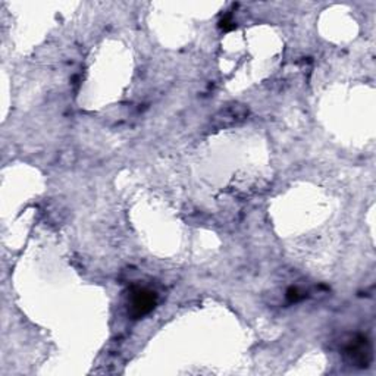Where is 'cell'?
<instances>
[{
    "instance_id": "cell-1",
    "label": "cell",
    "mask_w": 376,
    "mask_h": 376,
    "mask_svg": "<svg viewBox=\"0 0 376 376\" xmlns=\"http://www.w3.org/2000/svg\"><path fill=\"white\" fill-rule=\"evenodd\" d=\"M158 304V294L146 287H132L128 296V313L132 319L149 315Z\"/></svg>"
},
{
    "instance_id": "cell-2",
    "label": "cell",
    "mask_w": 376,
    "mask_h": 376,
    "mask_svg": "<svg viewBox=\"0 0 376 376\" xmlns=\"http://www.w3.org/2000/svg\"><path fill=\"white\" fill-rule=\"evenodd\" d=\"M343 353L346 361L356 368H369L372 362V346L365 335H354L346 344Z\"/></svg>"
},
{
    "instance_id": "cell-3",
    "label": "cell",
    "mask_w": 376,
    "mask_h": 376,
    "mask_svg": "<svg viewBox=\"0 0 376 376\" xmlns=\"http://www.w3.org/2000/svg\"><path fill=\"white\" fill-rule=\"evenodd\" d=\"M249 116V109L244 105H230L228 108L222 109L213 116L212 125L218 130L234 127L237 124L243 123Z\"/></svg>"
},
{
    "instance_id": "cell-4",
    "label": "cell",
    "mask_w": 376,
    "mask_h": 376,
    "mask_svg": "<svg viewBox=\"0 0 376 376\" xmlns=\"http://www.w3.org/2000/svg\"><path fill=\"white\" fill-rule=\"evenodd\" d=\"M287 299L289 300V301H299V300H301V299H304V293L303 292H300V289L297 288V287H293V288H289L288 289V292H287Z\"/></svg>"
},
{
    "instance_id": "cell-5",
    "label": "cell",
    "mask_w": 376,
    "mask_h": 376,
    "mask_svg": "<svg viewBox=\"0 0 376 376\" xmlns=\"http://www.w3.org/2000/svg\"><path fill=\"white\" fill-rule=\"evenodd\" d=\"M220 28H224L225 31H228V30H232V28H234V25H232V21H231V15L225 16V18L220 21Z\"/></svg>"
}]
</instances>
